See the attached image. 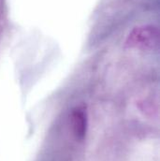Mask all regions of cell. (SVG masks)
Segmentation results:
<instances>
[{"instance_id": "6da1fadb", "label": "cell", "mask_w": 160, "mask_h": 161, "mask_svg": "<svg viewBox=\"0 0 160 161\" xmlns=\"http://www.w3.org/2000/svg\"><path fill=\"white\" fill-rule=\"evenodd\" d=\"M159 33L153 25H141L135 27L128 35L125 45L131 49L151 50L157 46Z\"/></svg>"}, {"instance_id": "7a4b0ae2", "label": "cell", "mask_w": 160, "mask_h": 161, "mask_svg": "<svg viewBox=\"0 0 160 161\" xmlns=\"http://www.w3.org/2000/svg\"><path fill=\"white\" fill-rule=\"evenodd\" d=\"M72 130L75 135L76 140L79 142L82 141L85 138L88 125L87 111L83 105L75 107L70 114Z\"/></svg>"}]
</instances>
